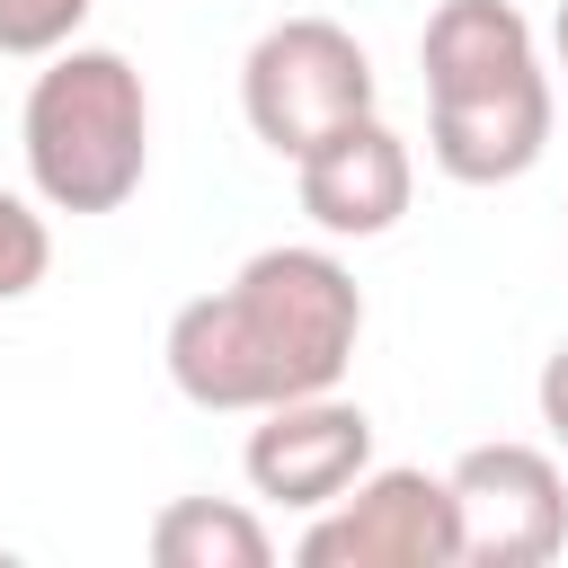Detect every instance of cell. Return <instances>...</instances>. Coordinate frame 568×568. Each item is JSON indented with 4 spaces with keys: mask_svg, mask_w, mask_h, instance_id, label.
Wrapping results in <instances>:
<instances>
[{
    "mask_svg": "<svg viewBox=\"0 0 568 568\" xmlns=\"http://www.w3.org/2000/svg\"><path fill=\"white\" fill-rule=\"evenodd\" d=\"M364 470H373V417H364L355 399H337V390L257 408V426H248V444H240L248 497L293 506V515H320V506L346 497Z\"/></svg>",
    "mask_w": 568,
    "mask_h": 568,
    "instance_id": "7",
    "label": "cell"
},
{
    "mask_svg": "<svg viewBox=\"0 0 568 568\" xmlns=\"http://www.w3.org/2000/svg\"><path fill=\"white\" fill-rule=\"evenodd\" d=\"M240 115L275 160H302L346 115H373V53L337 18H275L240 62Z\"/></svg>",
    "mask_w": 568,
    "mask_h": 568,
    "instance_id": "4",
    "label": "cell"
},
{
    "mask_svg": "<svg viewBox=\"0 0 568 568\" xmlns=\"http://www.w3.org/2000/svg\"><path fill=\"white\" fill-rule=\"evenodd\" d=\"M444 479L462 506L470 568H541L568 550V479L541 444H470Z\"/></svg>",
    "mask_w": 568,
    "mask_h": 568,
    "instance_id": "6",
    "label": "cell"
},
{
    "mask_svg": "<svg viewBox=\"0 0 568 568\" xmlns=\"http://www.w3.org/2000/svg\"><path fill=\"white\" fill-rule=\"evenodd\" d=\"M142 541H151V568H266L275 559L266 515L240 497H169Z\"/></svg>",
    "mask_w": 568,
    "mask_h": 568,
    "instance_id": "9",
    "label": "cell"
},
{
    "mask_svg": "<svg viewBox=\"0 0 568 568\" xmlns=\"http://www.w3.org/2000/svg\"><path fill=\"white\" fill-rule=\"evenodd\" d=\"M355 337H364V284L346 275L337 248H257L240 257L231 284L178 302L160 364L178 399L257 417L275 399L337 390L355 364Z\"/></svg>",
    "mask_w": 568,
    "mask_h": 568,
    "instance_id": "1",
    "label": "cell"
},
{
    "mask_svg": "<svg viewBox=\"0 0 568 568\" xmlns=\"http://www.w3.org/2000/svg\"><path fill=\"white\" fill-rule=\"evenodd\" d=\"M293 195H302V213H311L328 240H382V231L408 222L417 160H408V142H399L382 115H346L337 133H320V142L293 160Z\"/></svg>",
    "mask_w": 568,
    "mask_h": 568,
    "instance_id": "8",
    "label": "cell"
},
{
    "mask_svg": "<svg viewBox=\"0 0 568 568\" xmlns=\"http://www.w3.org/2000/svg\"><path fill=\"white\" fill-rule=\"evenodd\" d=\"M98 0H0V53L9 62H44L62 44H80Z\"/></svg>",
    "mask_w": 568,
    "mask_h": 568,
    "instance_id": "11",
    "label": "cell"
},
{
    "mask_svg": "<svg viewBox=\"0 0 568 568\" xmlns=\"http://www.w3.org/2000/svg\"><path fill=\"white\" fill-rule=\"evenodd\" d=\"M532 399H541V426H550V444L568 453V346H550V355H541V382H532Z\"/></svg>",
    "mask_w": 568,
    "mask_h": 568,
    "instance_id": "12",
    "label": "cell"
},
{
    "mask_svg": "<svg viewBox=\"0 0 568 568\" xmlns=\"http://www.w3.org/2000/svg\"><path fill=\"white\" fill-rule=\"evenodd\" d=\"M302 568H462V506L444 470L373 462L346 497H328L302 541Z\"/></svg>",
    "mask_w": 568,
    "mask_h": 568,
    "instance_id": "5",
    "label": "cell"
},
{
    "mask_svg": "<svg viewBox=\"0 0 568 568\" xmlns=\"http://www.w3.org/2000/svg\"><path fill=\"white\" fill-rule=\"evenodd\" d=\"M27 186L44 213H115L151 178V89L115 44H62L18 106Z\"/></svg>",
    "mask_w": 568,
    "mask_h": 568,
    "instance_id": "3",
    "label": "cell"
},
{
    "mask_svg": "<svg viewBox=\"0 0 568 568\" xmlns=\"http://www.w3.org/2000/svg\"><path fill=\"white\" fill-rule=\"evenodd\" d=\"M426 160L453 186H515L550 151V71L515 0H444L417 36Z\"/></svg>",
    "mask_w": 568,
    "mask_h": 568,
    "instance_id": "2",
    "label": "cell"
},
{
    "mask_svg": "<svg viewBox=\"0 0 568 568\" xmlns=\"http://www.w3.org/2000/svg\"><path fill=\"white\" fill-rule=\"evenodd\" d=\"M44 275H53V222L36 195L0 186V302H27Z\"/></svg>",
    "mask_w": 568,
    "mask_h": 568,
    "instance_id": "10",
    "label": "cell"
}]
</instances>
